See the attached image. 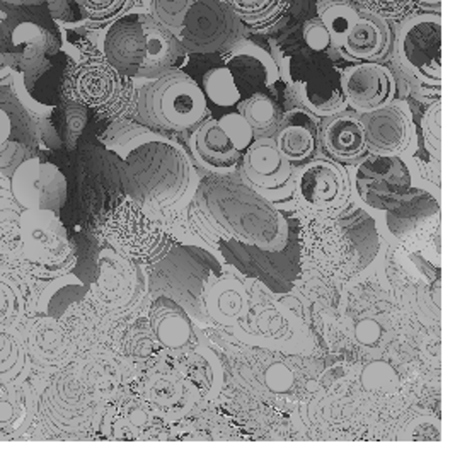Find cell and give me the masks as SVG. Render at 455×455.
<instances>
[{
	"instance_id": "cell-42",
	"label": "cell",
	"mask_w": 455,
	"mask_h": 455,
	"mask_svg": "<svg viewBox=\"0 0 455 455\" xmlns=\"http://www.w3.org/2000/svg\"><path fill=\"white\" fill-rule=\"evenodd\" d=\"M302 40L311 48L314 53H326L332 48L331 36L326 26L315 16L302 26Z\"/></svg>"
},
{
	"instance_id": "cell-30",
	"label": "cell",
	"mask_w": 455,
	"mask_h": 455,
	"mask_svg": "<svg viewBox=\"0 0 455 455\" xmlns=\"http://www.w3.org/2000/svg\"><path fill=\"white\" fill-rule=\"evenodd\" d=\"M315 14L326 26L334 50H339L358 21L360 9L353 0H317Z\"/></svg>"
},
{
	"instance_id": "cell-33",
	"label": "cell",
	"mask_w": 455,
	"mask_h": 455,
	"mask_svg": "<svg viewBox=\"0 0 455 455\" xmlns=\"http://www.w3.org/2000/svg\"><path fill=\"white\" fill-rule=\"evenodd\" d=\"M26 343L11 326H0V382H16L26 367Z\"/></svg>"
},
{
	"instance_id": "cell-24",
	"label": "cell",
	"mask_w": 455,
	"mask_h": 455,
	"mask_svg": "<svg viewBox=\"0 0 455 455\" xmlns=\"http://www.w3.org/2000/svg\"><path fill=\"white\" fill-rule=\"evenodd\" d=\"M24 343L29 358L43 367L62 363L70 352V343L63 336L57 319L48 315L31 323L28 330V341L24 339Z\"/></svg>"
},
{
	"instance_id": "cell-25",
	"label": "cell",
	"mask_w": 455,
	"mask_h": 455,
	"mask_svg": "<svg viewBox=\"0 0 455 455\" xmlns=\"http://www.w3.org/2000/svg\"><path fill=\"white\" fill-rule=\"evenodd\" d=\"M55 36L36 22L24 21L12 29V46H14V65L18 70L28 72L42 65L44 57L57 46Z\"/></svg>"
},
{
	"instance_id": "cell-27",
	"label": "cell",
	"mask_w": 455,
	"mask_h": 455,
	"mask_svg": "<svg viewBox=\"0 0 455 455\" xmlns=\"http://www.w3.org/2000/svg\"><path fill=\"white\" fill-rule=\"evenodd\" d=\"M237 111L252 128L254 139L273 137L283 118L282 106L276 100H273L267 91L254 92L243 98L237 104Z\"/></svg>"
},
{
	"instance_id": "cell-23",
	"label": "cell",
	"mask_w": 455,
	"mask_h": 455,
	"mask_svg": "<svg viewBox=\"0 0 455 455\" xmlns=\"http://www.w3.org/2000/svg\"><path fill=\"white\" fill-rule=\"evenodd\" d=\"M148 319L156 339L166 350L181 352L195 343V328L187 309L166 295L154 297Z\"/></svg>"
},
{
	"instance_id": "cell-45",
	"label": "cell",
	"mask_w": 455,
	"mask_h": 455,
	"mask_svg": "<svg viewBox=\"0 0 455 455\" xmlns=\"http://www.w3.org/2000/svg\"><path fill=\"white\" fill-rule=\"evenodd\" d=\"M7 4H14V5H38L43 4L44 0H4Z\"/></svg>"
},
{
	"instance_id": "cell-22",
	"label": "cell",
	"mask_w": 455,
	"mask_h": 455,
	"mask_svg": "<svg viewBox=\"0 0 455 455\" xmlns=\"http://www.w3.org/2000/svg\"><path fill=\"white\" fill-rule=\"evenodd\" d=\"M204 306L208 321L234 328L248 315L251 306L248 287L241 278L222 271L205 290Z\"/></svg>"
},
{
	"instance_id": "cell-21",
	"label": "cell",
	"mask_w": 455,
	"mask_h": 455,
	"mask_svg": "<svg viewBox=\"0 0 455 455\" xmlns=\"http://www.w3.org/2000/svg\"><path fill=\"white\" fill-rule=\"evenodd\" d=\"M317 126L319 118L304 108L283 113L282 124L276 128L273 140L285 159L293 166L311 161L317 154Z\"/></svg>"
},
{
	"instance_id": "cell-6",
	"label": "cell",
	"mask_w": 455,
	"mask_h": 455,
	"mask_svg": "<svg viewBox=\"0 0 455 455\" xmlns=\"http://www.w3.org/2000/svg\"><path fill=\"white\" fill-rule=\"evenodd\" d=\"M103 234L111 249L139 265L161 261L176 243L169 228L133 200H124L106 217Z\"/></svg>"
},
{
	"instance_id": "cell-8",
	"label": "cell",
	"mask_w": 455,
	"mask_h": 455,
	"mask_svg": "<svg viewBox=\"0 0 455 455\" xmlns=\"http://www.w3.org/2000/svg\"><path fill=\"white\" fill-rule=\"evenodd\" d=\"M290 180L291 202L302 217L328 215L352 198V180L345 166L321 156L293 167Z\"/></svg>"
},
{
	"instance_id": "cell-12",
	"label": "cell",
	"mask_w": 455,
	"mask_h": 455,
	"mask_svg": "<svg viewBox=\"0 0 455 455\" xmlns=\"http://www.w3.org/2000/svg\"><path fill=\"white\" fill-rule=\"evenodd\" d=\"M9 189L22 210L59 212L67 202L62 171L38 157L26 159L14 169Z\"/></svg>"
},
{
	"instance_id": "cell-41",
	"label": "cell",
	"mask_w": 455,
	"mask_h": 455,
	"mask_svg": "<svg viewBox=\"0 0 455 455\" xmlns=\"http://www.w3.org/2000/svg\"><path fill=\"white\" fill-rule=\"evenodd\" d=\"M440 115H442V104L440 101H435L425 113L423 116V135H425V145L430 150V154L435 159H438L440 154V140H442V124H440Z\"/></svg>"
},
{
	"instance_id": "cell-13",
	"label": "cell",
	"mask_w": 455,
	"mask_h": 455,
	"mask_svg": "<svg viewBox=\"0 0 455 455\" xmlns=\"http://www.w3.org/2000/svg\"><path fill=\"white\" fill-rule=\"evenodd\" d=\"M339 81L347 106L358 115L391 103L397 94L395 77L384 63H353L341 68Z\"/></svg>"
},
{
	"instance_id": "cell-4",
	"label": "cell",
	"mask_w": 455,
	"mask_h": 455,
	"mask_svg": "<svg viewBox=\"0 0 455 455\" xmlns=\"http://www.w3.org/2000/svg\"><path fill=\"white\" fill-rule=\"evenodd\" d=\"M222 263L202 246L172 244L166 256L150 265L148 290L152 297L166 295L198 321H208L204 293L222 273Z\"/></svg>"
},
{
	"instance_id": "cell-5",
	"label": "cell",
	"mask_w": 455,
	"mask_h": 455,
	"mask_svg": "<svg viewBox=\"0 0 455 455\" xmlns=\"http://www.w3.org/2000/svg\"><path fill=\"white\" fill-rule=\"evenodd\" d=\"M133 81L115 68L98 50L84 55L67 70L63 94L100 116L122 118L135 108L137 87Z\"/></svg>"
},
{
	"instance_id": "cell-2",
	"label": "cell",
	"mask_w": 455,
	"mask_h": 455,
	"mask_svg": "<svg viewBox=\"0 0 455 455\" xmlns=\"http://www.w3.org/2000/svg\"><path fill=\"white\" fill-rule=\"evenodd\" d=\"M104 59L132 79H156L176 68L187 55L178 38L154 21L145 7H132L104 26L98 36Z\"/></svg>"
},
{
	"instance_id": "cell-38",
	"label": "cell",
	"mask_w": 455,
	"mask_h": 455,
	"mask_svg": "<svg viewBox=\"0 0 455 455\" xmlns=\"http://www.w3.org/2000/svg\"><path fill=\"white\" fill-rule=\"evenodd\" d=\"M219 124L224 128V132L228 133V139L232 140V144L237 147L239 152L244 154V150L254 140L252 128L244 120V116L239 111H230V113H226L224 116L219 118Z\"/></svg>"
},
{
	"instance_id": "cell-26",
	"label": "cell",
	"mask_w": 455,
	"mask_h": 455,
	"mask_svg": "<svg viewBox=\"0 0 455 455\" xmlns=\"http://www.w3.org/2000/svg\"><path fill=\"white\" fill-rule=\"evenodd\" d=\"M35 399L29 386L0 382V436L22 434L33 421Z\"/></svg>"
},
{
	"instance_id": "cell-44",
	"label": "cell",
	"mask_w": 455,
	"mask_h": 455,
	"mask_svg": "<svg viewBox=\"0 0 455 455\" xmlns=\"http://www.w3.org/2000/svg\"><path fill=\"white\" fill-rule=\"evenodd\" d=\"M16 65L14 59L11 53H0V87L4 85H11L12 83V76L16 72Z\"/></svg>"
},
{
	"instance_id": "cell-17",
	"label": "cell",
	"mask_w": 455,
	"mask_h": 455,
	"mask_svg": "<svg viewBox=\"0 0 455 455\" xmlns=\"http://www.w3.org/2000/svg\"><path fill=\"white\" fill-rule=\"evenodd\" d=\"M338 52L345 60L353 63L389 60L395 52L391 22L360 9L358 21Z\"/></svg>"
},
{
	"instance_id": "cell-20",
	"label": "cell",
	"mask_w": 455,
	"mask_h": 455,
	"mask_svg": "<svg viewBox=\"0 0 455 455\" xmlns=\"http://www.w3.org/2000/svg\"><path fill=\"white\" fill-rule=\"evenodd\" d=\"M189 145L196 163L213 174L232 172L243 157V152L232 144L219 120L212 116L193 130Z\"/></svg>"
},
{
	"instance_id": "cell-9",
	"label": "cell",
	"mask_w": 455,
	"mask_h": 455,
	"mask_svg": "<svg viewBox=\"0 0 455 455\" xmlns=\"http://www.w3.org/2000/svg\"><path fill=\"white\" fill-rule=\"evenodd\" d=\"M248 28L222 0H195L176 35L187 53H224L248 35Z\"/></svg>"
},
{
	"instance_id": "cell-1",
	"label": "cell",
	"mask_w": 455,
	"mask_h": 455,
	"mask_svg": "<svg viewBox=\"0 0 455 455\" xmlns=\"http://www.w3.org/2000/svg\"><path fill=\"white\" fill-rule=\"evenodd\" d=\"M297 234L300 258L319 275L341 282L362 275L382 248L377 219L353 195L332 213L302 217Z\"/></svg>"
},
{
	"instance_id": "cell-43",
	"label": "cell",
	"mask_w": 455,
	"mask_h": 455,
	"mask_svg": "<svg viewBox=\"0 0 455 455\" xmlns=\"http://www.w3.org/2000/svg\"><path fill=\"white\" fill-rule=\"evenodd\" d=\"M11 133H12V120L7 115V111L0 108V167L9 166L7 154L18 148V145L11 142Z\"/></svg>"
},
{
	"instance_id": "cell-7",
	"label": "cell",
	"mask_w": 455,
	"mask_h": 455,
	"mask_svg": "<svg viewBox=\"0 0 455 455\" xmlns=\"http://www.w3.org/2000/svg\"><path fill=\"white\" fill-rule=\"evenodd\" d=\"M18 237L24 259L42 278H57L74 268L76 254L57 212L22 210Z\"/></svg>"
},
{
	"instance_id": "cell-14",
	"label": "cell",
	"mask_w": 455,
	"mask_h": 455,
	"mask_svg": "<svg viewBox=\"0 0 455 455\" xmlns=\"http://www.w3.org/2000/svg\"><path fill=\"white\" fill-rule=\"evenodd\" d=\"M317 154L341 166H352L369 156L365 130L360 115L343 109L330 116L319 118Z\"/></svg>"
},
{
	"instance_id": "cell-15",
	"label": "cell",
	"mask_w": 455,
	"mask_h": 455,
	"mask_svg": "<svg viewBox=\"0 0 455 455\" xmlns=\"http://www.w3.org/2000/svg\"><path fill=\"white\" fill-rule=\"evenodd\" d=\"M142 269L115 249H103L100 254V275L94 295L108 309H124L140 297Z\"/></svg>"
},
{
	"instance_id": "cell-36",
	"label": "cell",
	"mask_w": 455,
	"mask_h": 455,
	"mask_svg": "<svg viewBox=\"0 0 455 455\" xmlns=\"http://www.w3.org/2000/svg\"><path fill=\"white\" fill-rule=\"evenodd\" d=\"M356 7L389 22H403L419 11L418 0H356Z\"/></svg>"
},
{
	"instance_id": "cell-28",
	"label": "cell",
	"mask_w": 455,
	"mask_h": 455,
	"mask_svg": "<svg viewBox=\"0 0 455 455\" xmlns=\"http://www.w3.org/2000/svg\"><path fill=\"white\" fill-rule=\"evenodd\" d=\"M251 31H267L289 12L291 0H222Z\"/></svg>"
},
{
	"instance_id": "cell-3",
	"label": "cell",
	"mask_w": 455,
	"mask_h": 455,
	"mask_svg": "<svg viewBox=\"0 0 455 455\" xmlns=\"http://www.w3.org/2000/svg\"><path fill=\"white\" fill-rule=\"evenodd\" d=\"M133 113L148 128L180 133L205 122L210 108L200 84L176 67L137 89Z\"/></svg>"
},
{
	"instance_id": "cell-40",
	"label": "cell",
	"mask_w": 455,
	"mask_h": 455,
	"mask_svg": "<svg viewBox=\"0 0 455 455\" xmlns=\"http://www.w3.org/2000/svg\"><path fill=\"white\" fill-rule=\"evenodd\" d=\"M12 89H14V94L18 98V101L35 116L38 118H50L55 111V106L52 104H44L42 101H38L36 98H33V94L28 91V85H26V74L21 70H16L14 76H12Z\"/></svg>"
},
{
	"instance_id": "cell-16",
	"label": "cell",
	"mask_w": 455,
	"mask_h": 455,
	"mask_svg": "<svg viewBox=\"0 0 455 455\" xmlns=\"http://www.w3.org/2000/svg\"><path fill=\"white\" fill-rule=\"evenodd\" d=\"M222 62L230 70L243 98L268 91L282 79L275 57L263 46L246 38L224 52Z\"/></svg>"
},
{
	"instance_id": "cell-10",
	"label": "cell",
	"mask_w": 455,
	"mask_h": 455,
	"mask_svg": "<svg viewBox=\"0 0 455 455\" xmlns=\"http://www.w3.org/2000/svg\"><path fill=\"white\" fill-rule=\"evenodd\" d=\"M443 21L440 12H416L401 22L395 52L401 63L425 85H442Z\"/></svg>"
},
{
	"instance_id": "cell-35",
	"label": "cell",
	"mask_w": 455,
	"mask_h": 455,
	"mask_svg": "<svg viewBox=\"0 0 455 455\" xmlns=\"http://www.w3.org/2000/svg\"><path fill=\"white\" fill-rule=\"evenodd\" d=\"M193 2L195 0H145V9L154 21L176 36Z\"/></svg>"
},
{
	"instance_id": "cell-34",
	"label": "cell",
	"mask_w": 455,
	"mask_h": 455,
	"mask_svg": "<svg viewBox=\"0 0 455 455\" xmlns=\"http://www.w3.org/2000/svg\"><path fill=\"white\" fill-rule=\"evenodd\" d=\"M81 11L84 24L103 29L104 26L116 21L126 14L135 0H74Z\"/></svg>"
},
{
	"instance_id": "cell-29",
	"label": "cell",
	"mask_w": 455,
	"mask_h": 455,
	"mask_svg": "<svg viewBox=\"0 0 455 455\" xmlns=\"http://www.w3.org/2000/svg\"><path fill=\"white\" fill-rule=\"evenodd\" d=\"M103 144L116 152L122 159H124L132 150L139 148L144 144H167L180 147L174 144L171 139L163 137L161 133L154 132L152 128L145 124H132V122H124L118 120L116 124H111L106 133L103 135Z\"/></svg>"
},
{
	"instance_id": "cell-19",
	"label": "cell",
	"mask_w": 455,
	"mask_h": 455,
	"mask_svg": "<svg viewBox=\"0 0 455 455\" xmlns=\"http://www.w3.org/2000/svg\"><path fill=\"white\" fill-rule=\"evenodd\" d=\"M293 164L282 156L273 137L254 139L241 157V176L252 188L276 189L287 185Z\"/></svg>"
},
{
	"instance_id": "cell-18",
	"label": "cell",
	"mask_w": 455,
	"mask_h": 455,
	"mask_svg": "<svg viewBox=\"0 0 455 455\" xmlns=\"http://www.w3.org/2000/svg\"><path fill=\"white\" fill-rule=\"evenodd\" d=\"M341 68L332 65H315L293 85L295 96L314 116L324 118L343 109H348L339 81Z\"/></svg>"
},
{
	"instance_id": "cell-32",
	"label": "cell",
	"mask_w": 455,
	"mask_h": 455,
	"mask_svg": "<svg viewBox=\"0 0 455 455\" xmlns=\"http://www.w3.org/2000/svg\"><path fill=\"white\" fill-rule=\"evenodd\" d=\"M200 87L207 98L208 104H213L217 108L228 109L237 106L243 100L241 91L226 65L208 68L202 77Z\"/></svg>"
},
{
	"instance_id": "cell-39",
	"label": "cell",
	"mask_w": 455,
	"mask_h": 455,
	"mask_svg": "<svg viewBox=\"0 0 455 455\" xmlns=\"http://www.w3.org/2000/svg\"><path fill=\"white\" fill-rule=\"evenodd\" d=\"M22 208L11 189L0 188V237H11L18 234Z\"/></svg>"
},
{
	"instance_id": "cell-31",
	"label": "cell",
	"mask_w": 455,
	"mask_h": 455,
	"mask_svg": "<svg viewBox=\"0 0 455 455\" xmlns=\"http://www.w3.org/2000/svg\"><path fill=\"white\" fill-rule=\"evenodd\" d=\"M83 282L76 275L65 273L43 290L38 299V311L43 315L60 319L83 297Z\"/></svg>"
},
{
	"instance_id": "cell-37",
	"label": "cell",
	"mask_w": 455,
	"mask_h": 455,
	"mask_svg": "<svg viewBox=\"0 0 455 455\" xmlns=\"http://www.w3.org/2000/svg\"><path fill=\"white\" fill-rule=\"evenodd\" d=\"M24 312V299L18 285L0 276V326H12Z\"/></svg>"
},
{
	"instance_id": "cell-11",
	"label": "cell",
	"mask_w": 455,
	"mask_h": 455,
	"mask_svg": "<svg viewBox=\"0 0 455 455\" xmlns=\"http://www.w3.org/2000/svg\"><path fill=\"white\" fill-rule=\"evenodd\" d=\"M365 130L367 150L380 157H401L416 145L413 113L406 101L389 104L360 115Z\"/></svg>"
}]
</instances>
